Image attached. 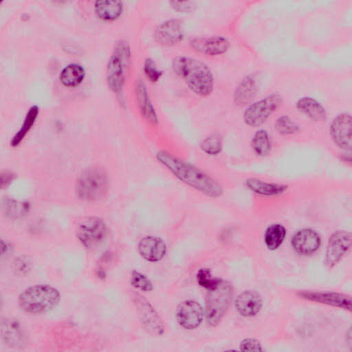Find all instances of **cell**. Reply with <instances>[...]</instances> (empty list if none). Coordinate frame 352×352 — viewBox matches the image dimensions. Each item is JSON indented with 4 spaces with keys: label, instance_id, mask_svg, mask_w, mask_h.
I'll use <instances>...</instances> for the list:
<instances>
[{
    "label": "cell",
    "instance_id": "1",
    "mask_svg": "<svg viewBox=\"0 0 352 352\" xmlns=\"http://www.w3.org/2000/svg\"><path fill=\"white\" fill-rule=\"evenodd\" d=\"M155 157L175 178L187 186L210 198L223 195L222 185L197 166L163 150L159 151Z\"/></svg>",
    "mask_w": 352,
    "mask_h": 352
},
{
    "label": "cell",
    "instance_id": "2",
    "mask_svg": "<svg viewBox=\"0 0 352 352\" xmlns=\"http://www.w3.org/2000/svg\"><path fill=\"white\" fill-rule=\"evenodd\" d=\"M172 69L196 95L207 97L212 94L214 76L205 63L190 56H177L172 60Z\"/></svg>",
    "mask_w": 352,
    "mask_h": 352
},
{
    "label": "cell",
    "instance_id": "3",
    "mask_svg": "<svg viewBox=\"0 0 352 352\" xmlns=\"http://www.w3.org/2000/svg\"><path fill=\"white\" fill-rule=\"evenodd\" d=\"M60 300L59 291L49 285H34L24 289L18 298L19 306L29 314H42L53 309Z\"/></svg>",
    "mask_w": 352,
    "mask_h": 352
},
{
    "label": "cell",
    "instance_id": "4",
    "mask_svg": "<svg viewBox=\"0 0 352 352\" xmlns=\"http://www.w3.org/2000/svg\"><path fill=\"white\" fill-rule=\"evenodd\" d=\"M109 178L107 172L100 168H91L84 171L76 184L78 197L84 201L96 202L108 194Z\"/></svg>",
    "mask_w": 352,
    "mask_h": 352
},
{
    "label": "cell",
    "instance_id": "5",
    "mask_svg": "<svg viewBox=\"0 0 352 352\" xmlns=\"http://www.w3.org/2000/svg\"><path fill=\"white\" fill-rule=\"evenodd\" d=\"M131 57L129 44L119 41L110 56L106 67V78L109 88L115 94L122 92L126 74V67Z\"/></svg>",
    "mask_w": 352,
    "mask_h": 352
},
{
    "label": "cell",
    "instance_id": "6",
    "mask_svg": "<svg viewBox=\"0 0 352 352\" xmlns=\"http://www.w3.org/2000/svg\"><path fill=\"white\" fill-rule=\"evenodd\" d=\"M233 295L231 283L223 280L217 288L208 291L205 316L208 324L214 327L221 322L230 305Z\"/></svg>",
    "mask_w": 352,
    "mask_h": 352
},
{
    "label": "cell",
    "instance_id": "7",
    "mask_svg": "<svg viewBox=\"0 0 352 352\" xmlns=\"http://www.w3.org/2000/svg\"><path fill=\"white\" fill-rule=\"evenodd\" d=\"M282 102L283 98L280 94L272 93L251 102L243 111L244 123L250 127L261 126L278 110Z\"/></svg>",
    "mask_w": 352,
    "mask_h": 352
},
{
    "label": "cell",
    "instance_id": "8",
    "mask_svg": "<svg viewBox=\"0 0 352 352\" xmlns=\"http://www.w3.org/2000/svg\"><path fill=\"white\" fill-rule=\"evenodd\" d=\"M76 236L80 243L87 249H95L106 239L108 233L105 221L98 217L82 219L76 226Z\"/></svg>",
    "mask_w": 352,
    "mask_h": 352
},
{
    "label": "cell",
    "instance_id": "9",
    "mask_svg": "<svg viewBox=\"0 0 352 352\" xmlns=\"http://www.w3.org/2000/svg\"><path fill=\"white\" fill-rule=\"evenodd\" d=\"M133 304L144 329L150 335L159 336L164 332V324L149 301L138 293L133 295Z\"/></svg>",
    "mask_w": 352,
    "mask_h": 352
},
{
    "label": "cell",
    "instance_id": "10",
    "mask_svg": "<svg viewBox=\"0 0 352 352\" xmlns=\"http://www.w3.org/2000/svg\"><path fill=\"white\" fill-rule=\"evenodd\" d=\"M351 233L346 230L333 232L329 237L324 263L331 268L337 265L351 247Z\"/></svg>",
    "mask_w": 352,
    "mask_h": 352
},
{
    "label": "cell",
    "instance_id": "11",
    "mask_svg": "<svg viewBox=\"0 0 352 352\" xmlns=\"http://www.w3.org/2000/svg\"><path fill=\"white\" fill-rule=\"evenodd\" d=\"M352 119L349 113L337 114L329 124V135L334 144L344 151L351 150Z\"/></svg>",
    "mask_w": 352,
    "mask_h": 352
},
{
    "label": "cell",
    "instance_id": "12",
    "mask_svg": "<svg viewBox=\"0 0 352 352\" xmlns=\"http://www.w3.org/2000/svg\"><path fill=\"white\" fill-rule=\"evenodd\" d=\"M293 250L301 255H310L320 248L322 243L319 233L309 228H301L296 231L291 238Z\"/></svg>",
    "mask_w": 352,
    "mask_h": 352
},
{
    "label": "cell",
    "instance_id": "13",
    "mask_svg": "<svg viewBox=\"0 0 352 352\" xmlns=\"http://www.w3.org/2000/svg\"><path fill=\"white\" fill-rule=\"evenodd\" d=\"M300 298L324 304L351 311V298L349 296L338 292H318V291H299L297 293Z\"/></svg>",
    "mask_w": 352,
    "mask_h": 352
},
{
    "label": "cell",
    "instance_id": "14",
    "mask_svg": "<svg viewBox=\"0 0 352 352\" xmlns=\"http://www.w3.org/2000/svg\"><path fill=\"white\" fill-rule=\"evenodd\" d=\"M1 334L4 342L12 348L25 347L29 338L22 324L13 318H6L1 324Z\"/></svg>",
    "mask_w": 352,
    "mask_h": 352
},
{
    "label": "cell",
    "instance_id": "15",
    "mask_svg": "<svg viewBox=\"0 0 352 352\" xmlns=\"http://www.w3.org/2000/svg\"><path fill=\"white\" fill-rule=\"evenodd\" d=\"M204 311L197 301L187 300L179 304L176 311V318L181 327L186 329H195L201 323Z\"/></svg>",
    "mask_w": 352,
    "mask_h": 352
},
{
    "label": "cell",
    "instance_id": "16",
    "mask_svg": "<svg viewBox=\"0 0 352 352\" xmlns=\"http://www.w3.org/2000/svg\"><path fill=\"white\" fill-rule=\"evenodd\" d=\"M184 36L183 25L178 19H170L162 22L155 32L156 41L164 46L175 45L184 39Z\"/></svg>",
    "mask_w": 352,
    "mask_h": 352
},
{
    "label": "cell",
    "instance_id": "17",
    "mask_svg": "<svg viewBox=\"0 0 352 352\" xmlns=\"http://www.w3.org/2000/svg\"><path fill=\"white\" fill-rule=\"evenodd\" d=\"M196 52L207 56H219L227 52L230 47L229 41L223 36L195 37L190 41Z\"/></svg>",
    "mask_w": 352,
    "mask_h": 352
},
{
    "label": "cell",
    "instance_id": "18",
    "mask_svg": "<svg viewBox=\"0 0 352 352\" xmlns=\"http://www.w3.org/2000/svg\"><path fill=\"white\" fill-rule=\"evenodd\" d=\"M140 255L146 261L156 263L163 259L167 245L159 236L148 235L142 237L138 245Z\"/></svg>",
    "mask_w": 352,
    "mask_h": 352
},
{
    "label": "cell",
    "instance_id": "19",
    "mask_svg": "<svg viewBox=\"0 0 352 352\" xmlns=\"http://www.w3.org/2000/svg\"><path fill=\"white\" fill-rule=\"evenodd\" d=\"M244 185L251 192L262 197L279 196L289 189L286 184L266 181L256 177H247Z\"/></svg>",
    "mask_w": 352,
    "mask_h": 352
},
{
    "label": "cell",
    "instance_id": "20",
    "mask_svg": "<svg viewBox=\"0 0 352 352\" xmlns=\"http://www.w3.org/2000/svg\"><path fill=\"white\" fill-rule=\"evenodd\" d=\"M263 306L262 298L255 291L246 290L238 295L235 307L240 315L244 317L256 316Z\"/></svg>",
    "mask_w": 352,
    "mask_h": 352
},
{
    "label": "cell",
    "instance_id": "21",
    "mask_svg": "<svg viewBox=\"0 0 352 352\" xmlns=\"http://www.w3.org/2000/svg\"><path fill=\"white\" fill-rule=\"evenodd\" d=\"M135 89L137 104L141 115L149 123L157 124L158 116L144 82L138 80Z\"/></svg>",
    "mask_w": 352,
    "mask_h": 352
},
{
    "label": "cell",
    "instance_id": "22",
    "mask_svg": "<svg viewBox=\"0 0 352 352\" xmlns=\"http://www.w3.org/2000/svg\"><path fill=\"white\" fill-rule=\"evenodd\" d=\"M296 109L302 115L315 122L326 121L327 113L324 107L316 98L303 96L297 100Z\"/></svg>",
    "mask_w": 352,
    "mask_h": 352
},
{
    "label": "cell",
    "instance_id": "23",
    "mask_svg": "<svg viewBox=\"0 0 352 352\" xmlns=\"http://www.w3.org/2000/svg\"><path fill=\"white\" fill-rule=\"evenodd\" d=\"M258 91L257 82L252 75L245 76L236 87L234 94V103L239 107L247 106L255 98Z\"/></svg>",
    "mask_w": 352,
    "mask_h": 352
},
{
    "label": "cell",
    "instance_id": "24",
    "mask_svg": "<svg viewBox=\"0 0 352 352\" xmlns=\"http://www.w3.org/2000/svg\"><path fill=\"white\" fill-rule=\"evenodd\" d=\"M95 12L98 17L105 21L117 20L122 14V1L116 0L97 1L94 4Z\"/></svg>",
    "mask_w": 352,
    "mask_h": 352
},
{
    "label": "cell",
    "instance_id": "25",
    "mask_svg": "<svg viewBox=\"0 0 352 352\" xmlns=\"http://www.w3.org/2000/svg\"><path fill=\"white\" fill-rule=\"evenodd\" d=\"M287 236V229L278 223L267 226L264 233V243L270 250H277L284 242Z\"/></svg>",
    "mask_w": 352,
    "mask_h": 352
},
{
    "label": "cell",
    "instance_id": "26",
    "mask_svg": "<svg viewBox=\"0 0 352 352\" xmlns=\"http://www.w3.org/2000/svg\"><path fill=\"white\" fill-rule=\"evenodd\" d=\"M250 143L254 153L258 157H265L272 151V139L269 133L264 129H259L255 131Z\"/></svg>",
    "mask_w": 352,
    "mask_h": 352
},
{
    "label": "cell",
    "instance_id": "27",
    "mask_svg": "<svg viewBox=\"0 0 352 352\" xmlns=\"http://www.w3.org/2000/svg\"><path fill=\"white\" fill-rule=\"evenodd\" d=\"M85 71L79 64L72 63L65 67L60 74V80L66 87H76L84 80Z\"/></svg>",
    "mask_w": 352,
    "mask_h": 352
},
{
    "label": "cell",
    "instance_id": "28",
    "mask_svg": "<svg viewBox=\"0 0 352 352\" xmlns=\"http://www.w3.org/2000/svg\"><path fill=\"white\" fill-rule=\"evenodd\" d=\"M38 114V107L32 106L27 112L23 124L19 130L15 133L10 141V146H17L24 139L27 133L34 126Z\"/></svg>",
    "mask_w": 352,
    "mask_h": 352
},
{
    "label": "cell",
    "instance_id": "29",
    "mask_svg": "<svg viewBox=\"0 0 352 352\" xmlns=\"http://www.w3.org/2000/svg\"><path fill=\"white\" fill-rule=\"evenodd\" d=\"M223 138L218 133H213L206 136L200 144L201 151L208 156H217L223 150Z\"/></svg>",
    "mask_w": 352,
    "mask_h": 352
},
{
    "label": "cell",
    "instance_id": "30",
    "mask_svg": "<svg viewBox=\"0 0 352 352\" xmlns=\"http://www.w3.org/2000/svg\"><path fill=\"white\" fill-rule=\"evenodd\" d=\"M274 128L279 135L283 136L292 135L300 131V125L286 115L280 116L276 119Z\"/></svg>",
    "mask_w": 352,
    "mask_h": 352
},
{
    "label": "cell",
    "instance_id": "31",
    "mask_svg": "<svg viewBox=\"0 0 352 352\" xmlns=\"http://www.w3.org/2000/svg\"><path fill=\"white\" fill-rule=\"evenodd\" d=\"M3 210L10 218H19L25 215L30 209L28 202L8 199L3 203Z\"/></svg>",
    "mask_w": 352,
    "mask_h": 352
},
{
    "label": "cell",
    "instance_id": "32",
    "mask_svg": "<svg viewBox=\"0 0 352 352\" xmlns=\"http://www.w3.org/2000/svg\"><path fill=\"white\" fill-rule=\"evenodd\" d=\"M197 283L202 287L209 290L217 288L222 281L221 279L212 276L209 269H200L196 274Z\"/></svg>",
    "mask_w": 352,
    "mask_h": 352
},
{
    "label": "cell",
    "instance_id": "33",
    "mask_svg": "<svg viewBox=\"0 0 352 352\" xmlns=\"http://www.w3.org/2000/svg\"><path fill=\"white\" fill-rule=\"evenodd\" d=\"M130 282L134 288L142 292H151L153 289V285L151 280L146 275L138 271L132 272Z\"/></svg>",
    "mask_w": 352,
    "mask_h": 352
},
{
    "label": "cell",
    "instance_id": "34",
    "mask_svg": "<svg viewBox=\"0 0 352 352\" xmlns=\"http://www.w3.org/2000/svg\"><path fill=\"white\" fill-rule=\"evenodd\" d=\"M143 69L146 78L151 82H157L162 76V71L160 70L155 62L151 58L145 59Z\"/></svg>",
    "mask_w": 352,
    "mask_h": 352
},
{
    "label": "cell",
    "instance_id": "35",
    "mask_svg": "<svg viewBox=\"0 0 352 352\" xmlns=\"http://www.w3.org/2000/svg\"><path fill=\"white\" fill-rule=\"evenodd\" d=\"M239 348L243 351H262L261 342L254 338H245L240 343Z\"/></svg>",
    "mask_w": 352,
    "mask_h": 352
},
{
    "label": "cell",
    "instance_id": "36",
    "mask_svg": "<svg viewBox=\"0 0 352 352\" xmlns=\"http://www.w3.org/2000/svg\"><path fill=\"white\" fill-rule=\"evenodd\" d=\"M170 7L178 12H188L193 10L195 6L192 1H170Z\"/></svg>",
    "mask_w": 352,
    "mask_h": 352
},
{
    "label": "cell",
    "instance_id": "37",
    "mask_svg": "<svg viewBox=\"0 0 352 352\" xmlns=\"http://www.w3.org/2000/svg\"><path fill=\"white\" fill-rule=\"evenodd\" d=\"M6 178L1 179V186H7V184L12 181V175L10 173H6L5 174Z\"/></svg>",
    "mask_w": 352,
    "mask_h": 352
}]
</instances>
